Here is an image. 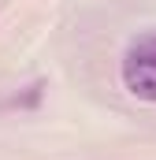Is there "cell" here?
<instances>
[{"instance_id": "obj_1", "label": "cell", "mask_w": 156, "mask_h": 160, "mask_svg": "<svg viewBox=\"0 0 156 160\" xmlns=\"http://www.w3.org/2000/svg\"><path fill=\"white\" fill-rule=\"evenodd\" d=\"M123 86L130 97L156 104V34H141L130 41V48L123 52Z\"/></svg>"}]
</instances>
